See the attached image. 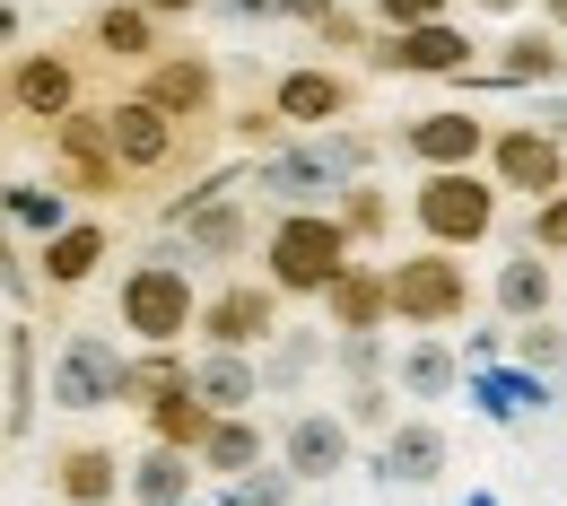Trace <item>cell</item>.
Masks as SVG:
<instances>
[{"label":"cell","instance_id":"1","mask_svg":"<svg viewBox=\"0 0 567 506\" xmlns=\"http://www.w3.org/2000/svg\"><path fill=\"white\" fill-rule=\"evenodd\" d=\"M262 262H271V289L323 297V280L350 262V236H341L332 210H288L280 227H271V245H262Z\"/></svg>","mask_w":567,"mask_h":506},{"label":"cell","instance_id":"2","mask_svg":"<svg viewBox=\"0 0 567 506\" xmlns=\"http://www.w3.org/2000/svg\"><path fill=\"white\" fill-rule=\"evenodd\" d=\"M411 218L427 227V245H481L497 227V184L472 175V166H427V184L411 193Z\"/></svg>","mask_w":567,"mask_h":506},{"label":"cell","instance_id":"3","mask_svg":"<svg viewBox=\"0 0 567 506\" xmlns=\"http://www.w3.org/2000/svg\"><path fill=\"white\" fill-rule=\"evenodd\" d=\"M384 306H393L402 323L436 332V323H463V314H472V280H463V262H454L445 245H427L411 262H384Z\"/></svg>","mask_w":567,"mask_h":506},{"label":"cell","instance_id":"4","mask_svg":"<svg viewBox=\"0 0 567 506\" xmlns=\"http://www.w3.org/2000/svg\"><path fill=\"white\" fill-rule=\"evenodd\" d=\"M193 280H184V262H132L123 271V332L148 341V350H175L184 341V323H193Z\"/></svg>","mask_w":567,"mask_h":506},{"label":"cell","instance_id":"5","mask_svg":"<svg viewBox=\"0 0 567 506\" xmlns=\"http://www.w3.org/2000/svg\"><path fill=\"white\" fill-rule=\"evenodd\" d=\"M123 350L105 341V332H71L62 341V366H53V402L62 411H105V402H123Z\"/></svg>","mask_w":567,"mask_h":506},{"label":"cell","instance_id":"6","mask_svg":"<svg viewBox=\"0 0 567 506\" xmlns=\"http://www.w3.org/2000/svg\"><path fill=\"white\" fill-rule=\"evenodd\" d=\"M472 62V35L454 18H420V27H393L375 44V71H402V79H454Z\"/></svg>","mask_w":567,"mask_h":506},{"label":"cell","instance_id":"7","mask_svg":"<svg viewBox=\"0 0 567 506\" xmlns=\"http://www.w3.org/2000/svg\"><path fill=\"white\" fill-rule=\"evenodd\" d=\"M489 166H497V193H533V202H542V193L567 184V141L515 123V132H489Z\"/></svg>","mask_w":567,"mask_h":506},{"label":"cell","instance_id":"8","mask_svg":"<svg viewBox=\"0 0 567 506\" xmlns=\"http://www.w3.org/2000/svg\"><path fill=\"white\" fill-rule=\"evenodd\" d=\"M96 141H105L114 166H166L175 157V114H157L148 96H123V105L96 114Z\"/></svg>","mask_w":567,"mask_h":506},{"label":"cell","instance_id":"9","mask_svg":"<svg viewBox=\"0 0 567 506\" xmlns=\"http://www.w3.org/2000/svg\"><path fill=\"white\" fill-rule=\"evenodd\" d=\"M193 323L210 332V350H262L271 332H280V306H271V289H218L210 306H193Z\"/></svg>","mask_w":567,"mask_h":506},{"label":"cell","instance_id":"10","mask_svg":"<svg viewBox=\"0 0 567 506\" xmlns=\"http://www.w3.org/2000/svg\"><path fill=\"white\" fill-rule=\"evenodd\" d=\"M402 148H411L420 166H472V157L489 148V123H481V114L436 105V114H420V123H402Z\"/></svg>","mask_w":567,"mask_h":506},{"label":"cell","instance_id":"11","mask_svg":"<svg viewBox=\"0 0 567 506\" xmlns=\"http://www.w3.org/2000/svg\"><path fill=\"white\" fill-rule=\"evenodd\" d=\"M288 454V481H323V472H341L350 463V420H332V411H297L280 436Z\"/></svg>","mask_w":567,"mask_h":506},{"label":"cell","instance_id":"12","mask_svg":"<svg viewBox=\"0 0 567 506\" xmlns=\"http://www.w3.org/2000/svg\"><path fill=\"white\" fill-rule=\"evenodd\" d=\"M184 384H193L210 411H254V393H262V375H254L245 350H210L202 366H184Z\"/></svg>","mask_w":567,"mask_h":506},{"label":"cell","instance_id":"13","mask_svg":"<svg viewBox=\"0 0 567 506\" xmlns=\"http://www.w3.org/2000/svg\"><path fill=\"white\" fill-rule=\"evenodd\" d=\"M323 306H332L341 332H375V314H393V306H384V271H367V262H341V271L323 280Z\"/></svg>","mask_w":567,"mask_h":506},{"label":"cell","instance_id":"14","mask_svg":"<svg viewBox=\"0 0 567 506\" xmlns=\"http://www.w3.org/2000/svg\"><path fill=\"white\" fill-rule=\"evenodd\" d=\"M175 227H184V245H202V254H236L245 236H254V218L236 210V202H218V193H202V202H175Z\"/></svg>","mask_w":567,"mask_h":506},{"label":"cell","instance_id":"15","mask_svg":"<svg viewBox=\"0 0 567 506\" xmlns=\"http://www.w3.org/2000/svg\"><path fill=\"white\" fill-rule=\"evenodd\" d=\"M9 96H18L35 123H62V114H71V96H79V79H71V62H53V53H27L18 79H9Z\"/></svg>","mask_w":567,"mask_h":506},{"label":"cell","instance_id":"16","mask_svg":"<svg viewBox=\"0 0 567 506\" xmlns=\"http://www.w3.org/2000/svg\"><path fill=\"white\" fill-rule=\"evenodd\" d=\"M96 262H105V227H96V218H62V227L44 236V280H53V289H79Z\"/></svg>","mask_w":567,"mask_h":506},{"label":"cell","instance_id":"17","mask_svg":"<svg viewBox=\"0 0 567 506\" xmlns=\"http://www.w3.org/2000/svg\"><path fill=\"white\" fill-rule=\"evenodd\" d=\"M271 114H280V123H341V114H350V79H332V71H288Z\"/></svg>","mask_w":567,"mask_h":506},{"label":"cell","instance_id":"18","mask_svg":"<svg viewBox=\"0 0 567 506\" xmlns=\"http://www.w3.org/2000/svg\"><path fill=\"white\" fill-rule=\"evenodd\" d=\"M262 193H280V202H297V210H315V202L341 193V175L323 166V148H288V157L262 166Z\"/></svg>","mask_w":567,"mask_h":506},{"label":"cell","instance_id":"19","mask_svg":"<svg viewBox=\"0 0 567 506\" xmlns=\"http://www.w3.org/2000/svg\"><path fill=\"white\" fill-rule=\"evenodd\" d=\"M193 454H202L210 472H227V481H236V472H254V463H262V420H245V411H218L210 436H202Z\"/></svg>","mask_w":567,"mask_h":506},{"label":"cell","instance_id":"20","mask_svg":"<svg viewBox=\"0 0 567 506\" xmlns=\"http://www.w3.org/2000/svg\"><path fill=\"white\" fill-rule=\"evenodd\" d=\"M436 463H445V436L427 420H393L384 428V481H436Z\"/></svg>","mask_w":567,"mask_h":506},{"label":"cell","instance_id":"21","mask_svg":"<svg viewBox=\"0 0 567 506\" xmlns=\"http://www.w3.org/2000/svg\"><path fill=\"white\" fill-rule=\"evenodd\" d=\"M96 44H105L114 62H148V53H157V18H148L141 0H105V9H96Z\"/></svg>","mask_w":567,"mask_h":506},{"label":"cell","instance_id":"22","mask_svg":"<svg viewBox=\"0 0 567 506\" xmlns=\"http://www.w3.org/2000/svg\"><path fill=\"white\" fill-rule=\"evenodd\" d=\"M550 289H559V280H550V262L524 245V254L497 271V314H515V323H524V314H550Z\"/></svg>","mask_w":567,"mask_h":506},{"label":"cell","instance_id":"23","mask_svg":"<svg viewBox=\"0 0 567 506\" xmlns=\"http://www.w3.org/2000/svg\"><path fill=\"white\" fill-rule=\"evenodd\" d=\"M148 420H157V445H175V454H193V445H202V436H210V402H202V393H193V384H175V393H157V402H148Z\"/></svg>","mask_w":567,"mask_h":506},{"label":"cell","instance_id":"24","mask_svg":"<svg viewBox=\"0 0 567 506\" xmlns=\"http://www.w3.org/2000/svg\"><path fill=\"white\" fill-rule=\"evenodd\" d=\"M210 62H193V53H184V62H157V71H148V105H157V114H202V105H210Z\"/></svg>","mask_w":567,"mask_h":506},{"label":"cell","instance_id":"25","mask_svg":"<svg viewBox=\"0 0 567 506\" xmlns=\"http://www.w3.org/2000/svg\"><path fill=\"white\" fill-rule=\"evenodd\" d=\"M497 71L515 79V87H550V79H567V44L542 35V27H524V35H506V62Z\"/></svg>","mask_w":567,"mask_h":506},{"label":"cell","instance_id":"26","mask_svg":"<svg viewBox=\"0 0 567 506\" xmlns=\"http://www.w3.org/2000/svg\"><path fill=\"white\" fill-rule=\"evenodd\" d=\"M132 498H141V506H184V498H193V472H184L175 445H148L141 463H132Z\"/></svg>","mask_w":567,"mask_h":506},{"label":"cell","instance_id":"27","mask_svg":"<svg viewBox=\"0 0 567 506\" xmlns=\"http://www.w3.org/2000/svg\"><path fill=\"white\" fill-rule=\"evenodd\" d=\"M454 375H463V359H454L445 341H411V350H402V393H411V402L454 393Z\"/></svg>","mask_w":567,"mask_h":506},{"label":"cell","instance_id":"28","mask_svg":"<svg viewBox=\"0 0 567 506\" xmlns=\"http://www.w3.org/2000/svg\"><path fill=\"white\" fill-rule=\"evenodd\" d=\"M114 481H123V463H114L105 445H79L71 463H62V498H71V506H105V498H114Z\"/></svg>","mask_w":567,"mask_h":506},{"label":"cell","instance_id":"29","mask_svg":"<svg viewBox=\"0 0 567 506\" xmlns=\"http://www.w3.org/2000/svg\"><path fill=\"white\" fill-rule=\"evenodd\" d=\"M0 193H9L0 210L18 218V227H44V236L62 227V193H53V184H0Z\"/></svg>","mask_w":567,"mask_h":506},{"label":"cell","instance_id":"30","mask_svg":"<svg viewBox=\"0 0 567 506\" xmlns=\"http://www.w3.org/2000/svg\"><path fill=\"white\" fill-rule=\"evenodd\" d=\"M332 202H341V236H384V193H375V184H341V193H332Z\"/></svg>","mask_w":567,"mask_h":506},{"label":"cell","instance_id":"31","mask_svg":"<svg viewBox=\"0 0 567 506\" xmlns=\"http://www.w3.org/2000/svg\"><path fill=\"white\" fill-rule=\"evenodd\" d=\"M515 359H524V366H559L567 359V332L550 323V314H524V323H515Z\"/></svg>","mask_w":567,"mask_h":506},{"label":"cell","instance_id":"32","mask_svg":"<svg viewBox=\"0 0 567 506\" xmlns=\"http://www.w3.org/2000/svg\"><path fill=\"white\" fill-rule=\"evenodd\" d=\"M175 384H184V366L166 359V350L141 359V366H123V402H157V393H175Z\"/></svg>","mask_w":567,"mask_h":506},{"label":"cell","instance_id":"33","mask_svg":"<svg viewBox=\"0 0 567 506\" xmlns=\"http://www.w3.org/2000/svg\"><path fill=\"white\" fill-rule=\"evenodd\" d=\"M288 489H297L288 472H262V463H254V472L227 481V506H288Z\"/></svg>","mask_w":567,"mask_h":506},{"label":"cell","instance_id":"34","mask_svg":"<svg viewBox=\"0 0 567 506\" xmlns=\"http://www.w3.org/2000/svg\"><path fill=\"white\" fill-rule=\"evenodd\" d=\"M524 245L533 254H567V193H542V210L524 218Z\"/></svg>","mask_w":567,"mask_h":506},{"label":"cell","instance_id":"35","mask_svg":"<svg viewBox=\"0 0 567 506\" xmlns=\"http://www.w3.org/2000/svg\"><path fill=\"white\" fill-rule=\"evenodd\" d=\"M315 359H323V332H288L280 350H271V384H297Z\"/></svg>","mask_w":567,"mask_h":506},{"label":"cell","instance_id":"36","mask_svg":"<svg viewBox=\"0 0 567 506\" xmlns=\"http://www.w3.org/2000/svg\"><path fill=\"white\" fill-rule=\"evenodd\" d=\"M350 428H393V384H375V375L358 384L350 393Z\"/></svg>","mask_w":567,"mask_h":506},{"label":"cell","instance_id":"37","mask_svg":"<svg viewBox=\"0 0 567 506\" xmlns=\"http://www.w3.org/2000/svg\"><path fill=\"white\" fill-rule=\"evenodd\" d=\"M341 366H350V375H375V366H384L375 332H341Z\"/></svg>","mask_w":567,"mask_h":506},{"label":"cell","instance_id":"38","mask_svg":"<svg viewBox=\"0 0 567 506\" xmlns=\"http://www.w3.org/2000/svg\"><path fill=\"white\" fill-rule=\"evenodd\" d=\"M384 27H420V18H445V0H375Z\"/></svg>","mask_w":567,"mask_h":506},{"label":"cell","instance_id":"39","mask_svg":"<svg viewBox=\"0 0 567 506\" xmlns=\"http://www.w3.org/2000/svg\"><path fill=\"white\" fill-rule=\"evenodd\" d=\"M271 9H288V18H306V27H315V18L332 9V0H271Z\"/></svg>","mask_w":567,"mask_h":506},{"label":"cell","instance_id":"40","mask_svg":"<svg viewBox=\"0 0 567 506\" xmlns=\"http://www.w3.org/2000/svg\"><path fill=\"white\" fill-rule=\"evenodd\" d=\"M227 18H271V0H218Z\"/></svg>","mask_w":567,"mask_h":506},{"label":"cell","instance_id":"41","mask_svg":"<svg viewBox=\"0 0 567 506\" xmlns=\"http://www.w3.org/2000/svg\"><path fill=\"white\" fill-rule=\"evenodd\" d=\"M0 289H27V280H18V262H9V236H0Z\"/></svg>","mask_w":567,"mask_h":506},{"label":"cell","instance_id":"42","mask_svg":"<svg viewBox=\"0 0 567 506\" xmlns=\"http://www.w3.org/2000/svg\"><path fill=\"white\" fill-rule=\"evenodd\" d=\"M148 18H175V9H202V0H141Z\"/></svg>","mask_w":567,"mask_h":506},{"label":"cell","instance_id":"43","mask_svg":"<svg viewBox=\"0 0 567 506\" xmlns=\"http://www.w3.org/2000/svg\"><path fill=\"white\" fill-rule=\"evenodd\" d=\"M472 9H481V18H515L524 0H472Z\"/></svg>","mask_w":567,"mask_h":506},{"label":"cell","instance_id":"44","mask_svg":"<svg viewBox=\"0 0 567 506\" xmlns=\"http://www.w3.org/2000/svg\"><path fill=\"white\" fill-rule=\"evenodd\" d=\"M550 27H559V35H567V0H550Z\"/></svg>","mask_w":567,"mask_h":506}]
</instances>
